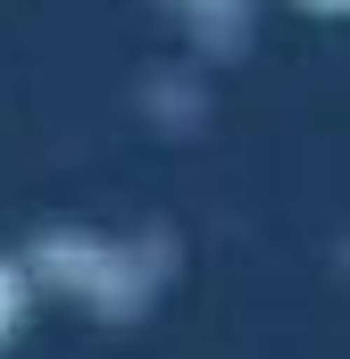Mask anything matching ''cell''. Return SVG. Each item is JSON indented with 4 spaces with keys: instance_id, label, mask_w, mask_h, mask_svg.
<instances>
[{
    "instance_id": "6da1fadb",
    "label": "cell",
    "mask_w": 350,
    "mask_h": 359,
    "mask_svg": "<svg viewBox=\"0 0 350 359\" xmlns=\"http://www.w3.org/2000/svg\"><path fill=\"white\" fill-rule=\"evenodd\" d=\"M34 284H42L34 268H17V259H0V351L17 343V326H25V309H34Z\"/></svg>"
},
{
    "instance_id": "7a4b0ae2",
    "label": "cell",
    "mask_w": 350,
    "mask_h": 359,
    "mask_svg": "<svg viewBox=\"0 0 350 359\" xmlns=\"http://www.w3.org/2000/svg\"><path fill=\"white\" fill-rule=\"evenodd\" d=\"M309 8H326V17H350V0H309Z\"/></svg>"
}]
</instances>
